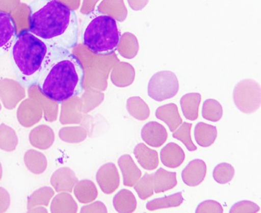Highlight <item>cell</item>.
Segmentation results:
<instances>
[{
	"label": "cell",
	"mask_w": 261,
	"mask_h": 213,
	"mask_svg": "<svg viewBox=\"0 0 261 213\" xmlns=\"http://www.w3.org/2000/svg\"><path fill=\"white\" fill-rule=\"evenodd\" d=\"M29 7V27L33 34L49 47H75L79 29L73 10L59 0H36Z\"/></svg>",
	"instance_id": "1"
},
{
	"label": "cell",
	"mask_w": 261,
	"mask_h": 213,
	"mask_svg": "<svg viewBox=\"0 0 261 213\" xmlns=\"http://www.w3.org/2000/svg\"><path fill=\"white\" fill-rule=\"evenodd\" d=\"M84 69L77 57L63 48L49 47L38 76L39 91L49 99L62 102L83 90Z\"/></svg>",
	"instance_id": "2"
},
{
	"label": "cell",
	"mask_w": 261,
	"mask_h": 213,
	"mask_svg": "<svg viewBox=\"0 0 261 213\" xmlns=\"http://www.w3.org/2000/svg\"><path fill=\"white\" fill-rule=\"evenodd\" d=\"M12 47L13 63L19 77L31 86L35 85L49 54V46L30 30H23Z\"/></svg>",
	"instance_id": "3"
},
{
	"label": "cell",
	"mask_w": 261,
	"mask_h": 213,
	"mask_svg": "<svg viewBox=\"0 0 261 213\" xmlns=\"http://www.w3.org/2000/svg\"><path fill=\"white\" fill-rule=\"evenodd\" d=\"M120 33L113 17L99 12L90 19L82 33L83 43L98 56H111L118 49Z\"/></svg>",
	"instance_id": "4"
},
{
	"label": "cell",
	"mask_w": 261,
	"mask_h": 213,
	"mask_svg": "<svg viewBox=\"0 0 261 213\" xmlns=\"http://www.w3.org/2000/svg\"><path fill=\"white\" fill-rule=\"evenodd\" d=\"M232 98L241 113L253 114L261 106L260 85L253 79H243L234 87Z\"/></svg>",
	"instance_id": "5"
},
{
	"label": "cell",
	"mask_w": 261,
	"mask_h": 213,
	"mask_svg": "<svg viewBox=\"0 0 261 213\" xmlns=\"http://www.w3.org/2000/svg\"><path fill=\"white\" fill-rule=\"evenodd\" d=\"M178 78L174 72L162 71L153 74L149 81L148 94L157 102L174 98L178 93Z\"/></svg>",
	"instance_id": "6"
},
{
	"label": "cell",
	"mask_w": 261,
	"mask_h": 213,
	"mask_svg": "<svg viewBox=\"0 0 261 213\" xmlns=\"http://www.w3.org/2000/svg\"><path fill=\"white\" fill-rule=\"evenodd\" d=\"M96 181L105 194L115 192L120 185V175L115 164L107 163L100 167L96 173Z\"/></svg>",
	"instance_id": "7"
},
{
	"label": "cell",
	"mask_w": 261,
	"mask_h": 213,
	"mask_svg": "<svg viewBox=\"0 0 261 213\" xmlns=\"http://www.w3.org/2000/svg\"><path fill=\"white\" fill-rule=\"evenodd\" d=\"M168 134L165 127L154 121L147 123L141 130V138L153 148H160L167 141Z\"/></svg>",
	"instance_id": "8"
},
{
	"label": "cell",
	"mask_w": 261,
	"mask_h": 213,
	"mask_svg": "<svg viewBox=\"0 0 261 213\" xmlns=\"http://www.w3.org/2000/svg\"><path fill=\"white\" fill-rule=\"evenodd\" d=\"M23 96V88L18 83L9 79L0 80V98L6 109H14Z\"/></svg>",
	"instance_id": "9"
},
{
	"label": "cell",
	"mask_w": 261,
	"mask_h": 213,
	"mask_svg": "<svg viewBox=\"0 0 261 213\" xmlns=\"http://www.w3.org/2000/svg\"><path fill=\"white\" fill-rule=\"evenodd\" d=\"M207 174V165L202 159H196L191 161L181 172L184 183L189 187L200 185Z\"/></svg>",
	"instance_id": "10"
},
{
	"label": "cell",
	"mask_w": 261,
	"mask_h": 213,
	"mask_svg": "<svg viewBox=\"0 0 261 213\" xmlns=\"http://www.w3.org/2000/svg\"><path fill=\"white\" fill-rule=\"evenodd\" d=\"M17 36V31L10 14L0 12V50L12 47Z\"/></svg>",
	"instance_id": "11"
},
{
	"label": "cell",
	"mask_w": 261,
	"mask_h": 213,
	"mask_svg": "<svg viewBox=\"0 0 261 213\" xmlns=\"http://www.w3.org/2000/svg\"><path fill=\"white\" fill-rule=\"evenodd\" d=\"M77 182L75 173L69 168L59 169L51 177V185L57 192L71 193Z\"/></svg>",
	"instance_id": "12"
},
{
	"label": "cell",
	"mask_w": 261,
	"mask_h": 213,
	"mask_svg": "<svg viewBox=\"0 0 261 213\" xmlns=\"http://www.w3.org/2000/svg\"><path fill=\"white\" fill-rule=\"evenodd\" d=\"M118 164L123 177L124 185L133 188L142 177L141 170L138 168L133 157L128 154L120 157Z\"/></svg>",
	"instance_id": "13"
},
{
	"label": "cell",
	"mask_w": 261,
	"mask_h": 213,
	"mask_svg": "<svg viewBox=\"0 0 261 213\" xmlns=\"http://www.w3.org/2000/svg\"><path fill=\"white\" fill-rule=\"evenodd\" d=\"M185 158L183 149L174 142L169 143L160 151L162 163L168 168H179L184 163Z\"/></svg>",
	"instance_id": "14"
},
{
	"label": "cell",
	"mask_w": 261,
	"mask_h": 213,
	"mask_svg": "<svg viewBox=\"0 0 261 213\" xmlns=\"http://www.w3.org/2000/svg\"><path fill=\"white\" fill-rule=\"evenodd\" d=\"M155 117L166 123L171 132L176 130L183 122L179 113L178 107L174 103H169L158 108Z\"/></svg>",
	"instance_id": "15"
},
{
	"label": "cell",
	"mask_w": 261,
	"mask_h": 213,
	"mask_svg": "<svg viewBox=\"0 0 261 213\" xmlns=\"http://www.w3.org/2000/svg\"><path fill=\"white\" fill-rule=\"evenodd\" d=\"M133 152L138 163L144 170L152 171L159 166V153L156 151L149 148L144 143L137 144Z\"/></svg>",
	"instance_id": "16"
},
{
	"label": "cell",
	"mask_w": 261,
	"mask_h": 213,
	"mask_svg": "<svg viewBox=\"0 0 261 213\" xmlns=\"http://www.w3.org/2000/svg\"><path fill=\"white\" fill-rule=\"evenodd\" d=\"M29 139L31 144L35 148L49 149L55 141L54 131L49 126L41 125L31 131Z\"/></svg>",
	"instance_id": "17"
},
{
	"label": "cell",
	"mask_w": 261,
	"mask_h": 213,
	"mask_svg": "<svg viewBox=\"0 0 261 213\" xmlns=\"http://www.w3.org/2000/svg\"><path fill=\"white\" fill-rule=\"evenodd\" d=\"M153 192L160 193L172 190L177 185V173L160 168L153 175Z\"/></svg>",
	"instance_id": "18"
},
{
	"label": "cell",
	"mask_w": 261,
	"mask_h": 213,
	"mask_svg": "<svg viewBox=\"0 0 261 213\" xmlns=\"http://www.w3.org/2000/svg\"><path fill=\"white\" fill-rule=\"evenodd\" d=\"M194 137L199 146L207 148L216 142L218 137V129L213 125L199 122L195 127Z\"/></svg>",
	"instance_id": "19"
},
{
	"label": "cell",
	"mask_w": 261,
	"mask_h": 213,
	"mask_svg": "<svg viewBox=\"0 0 261 213\" xmlns=\"http://www.w3.org/2000/svg\"><path fill=\"white\" fill-rule=\"evenodd\" d=\"M201 101V94L188 93L182 96L180 106L184 117L190 121H195L199 117V109Z\"/></svg>",
	"instance_id": "20"
},
{
	"label": "cell",
	"mask_w": 261,
	"mask_h": 213,
	"mask_svg": "<svg viewBox=\"0 0 261 213\" xmlns=\"http://www.w3.org/2000/svg\"><path fill=\"white\" fill-rule=\"evenodd\" d=\"M113 206L118 212H133L137 209V199L130 191L122 190L114 197Z\"/></svg>",
	"instance_id": "21"
},
{
	"label": "cell",
	"mask_w": 261,
	"mask_h": 213,
	"mask_svg": "<svg viewBox=\"0 0 261 213\" xmlns=\"http://www.w3.org/2000/svg\"><path fill=\"white\" fill-rule=\"evenodd\" d=\"M24 163L31 172L39 175L45 172L47 167V158L40 151L30 149L24 155Z\"/></svg>",
	"instance_id": "22"
},
{
	"label": "cell",
	"mask_w": 261,
	"mask_h": 213,
	"mask_svg": "<svg viewBox=\"0 0 261 213\" xmlns=\"http://www.w3.org/2000/svg\"><path fill=\"white\" fill-rule=\"evenodd\" d=\"M135 78V71L133 66L121 63L115 68L112 74V81L119 87H126L133 84Z\"/></svg>",
	"instance_id": "23"
},
{
	"label": "cell",
	"mask_w": 261,
	"mask_h": 213,
	"mask_svg": "<svg viewBox=\"0 0 261 213\" xmlns=\"http://www.w3.org/2000/svg\"><path fill=\"white\" fill-rule=\"evenodd\" d=\"M74 194L81 203H91L98 197V190L93 181L82 180L74 187Z\"/></svg>",
	"instance_id": "24"
},
{
	"label": "cell",
	"mask_w": 261,
	"mask_h": 213,
	"mask_svg": "<svg viewBox=\"0 0 261 213\" xmlns=\"http://www.w3.org/2000/svg\"><path fill=\"white\" fill-rule=\"evenodd\" d=\"M98 10L102 14L108 15L118 21H124L128 14L123 0H105Z\"/></svg>",
	"instance_id": "25"
},
{
	"label": "cell",
	"mask_w": 261,
	"mask_h": 213,
	"mask_svg": "<svg viewBox=\"0 0 261 213\" xmlns=\"http://www.w3.org/2000/svg\"><path fill=\"white\" fill-rule=\"evenodd\" d=\"M51 212H76L78 206L73 197L68 193H61L52 200Z\"/></svg>",
	"instance_id": "26"
},
{
	"label": "cell",
	"mask_w": 261,
	"mask_h": 213,
	"mask_svg": "<svg viewBox=\"0 0 261 213\" xmlns=\"http://www.w3.org/2000/svg\"><path fill=\"white\" fill-rule=\"evenodd\" d=\"M184 200L182 192L174 193V194L157 198L148 201L146 203L147 210L154 211L163 208L177 207L183 203Z\"/></svg>",
	"instance_id": "27"
},
{
	"label": "cell",
	"mask_w": 261,
	"mask_h": 213,
	"mask_svg": "<svg viewBox=\"0 0 261 213\" xmlns=\"http://www.w3.org/2000/svg\"><path fill=\"white\" fill-rule=\"evenodd\" d=\"M127 110L135 119L144 121L150 116V110L148 105L139 96L128 98L126 104Z\"/></svg>",
	"instance_id": "28"
},
{
	"label": "cell",
	"mask_w": 261,
	"mask_h": 213,
	"mask_svg": "<svg viewBox=\"0 0 261 213\" xmlns=\"http://www.w3.org/2000/svg\"><path fill=\"white\" fill-rule=\"evenodd\" d=\"M55 192L49 187L39 188L30 195L28 199V210L39 206H48L54 196Z\"/></svg>",
	"instance_id": "29"
},
{
	"label": "cell",
	"mask_w": 261,
	"mask_h": 213,
	"mask_svg": "<svg viewBox=\"0 0 261 213\" xmlns=\"http://www.w3.org/2000/svg\"><path fill=\"white\" fill-rule=\"evenodd\" d=\"M118 49L120 54L127 59H133L137 56L139 50V44L137 37L131 34H125L120 37Z\"/></svg>",
	"instance_id": "30"
},
{
	"label": "cell",
	"mask_w": 261,
	"mask_h": 213,
	"mask_svg": "<svg viewBox=\"0 0 261 213\" xmlns=\"http://www.w3.org/2000/svg\"><path fill=\"white\" fill-rule=\"evenodd\" d=\"M18 144V138L14 129L7 125H0V149L6 151H13Z\"/></svg>",
	"instance_id": "31"
},
{
	"label": "cell",
	"mask_w": 261,
	"mask_h": 213,
	"mask_svg": "<svg viewBox=\"0 0 261 213\" xmlns=\"http://www.w3.org/2000/svg\"><path fill=\"white\" fill-rule=\"evenodd\" d=\"M59 136L63 142L77 144L86 140L87 131L83 127H65L59 130Z\"/></svg>",
	"instance_id": "32"
},
{
	"label": "cell",
	"mask_w": 261,
	"mask_h": 213,
	"mask_svg": "<svg viewBox=\"0 0 261 213\" xmlns=\"http://www.w3.org/2000/svg\"><path fill=\"white\" fill-rule=\"evenodd\" d=\"M223 114V107L219 101L210 98L203 102L202 116L204 119L211 122H219L222 118Z\"/></svg>",
	"instance_id": "33"
},
{
	"label": "cell",
	"mask_w": 261,
	"mask_h": 213,
	"mask_svg": "<svg viewBox=\"0 0 261 213\" xmlns=\"http://www.w3.org/2000/svg\"><path fill=\"white\" fill-rule=\"evenodd\" d=\"M17 118L22 126L29 128L40 120L41 114L35 107H32L30 111L29 108L23 107V105H21L17 113Z\"/></svg>",
	"instance_id": "34"
},
{
	"label": "cell",
	"mask_w": 261,
	"mask_h": 213,
	"mask_svg": "<svg viewBox=\"0 0 261 213\" xmlns=\"http://www.w3.org/2000/svg\"><path fill=\"white\" fill-rule=\"evenodd\" d=\"M192 128V124L191 123L183 122L180 127L179 126L178 129L173 132L172 136L175 139L183 143L188 151H194L197 150V148L195 146L191 137Z\"/></svg>",
	"instance_id": "35"
},
{
	"label": "cell",
	"mask_w": 261,
	"mask_h": 213,
	"mask_svg": "<svg viewBox=\"0 0 261 213\" xmlns=\"http://www.w3.org/2000/svg\"><path fill=\"white\" fill-rule=\"evenodd\" d=\"M236 174L232 165L228 163L219 164L214 168L213 177L219 184H227L231 182Z\"/></svg>",
	"instance_id": "36"
},
{
	"label": "cell",
	"mask_w": 261,
	"mask_h": 213,
	"mask_svg": "<svg viewBox=\"0 0 261 213\" xmlns=\"http://www.w3.org/2000/svg\"><path fill=\"white\" fill-rule=\"evenodd\" d=\"M153 175L146 173L134 186L140 199L146 200L153 195Z\"/></svg>",
	"instance_id": "37"
},
{
	"label": "cell",
	"mask_w": 261,
	"mask_h": 213,
	"mask_svg": "<svg viewBox=\"0 0 261 213\" xmlns=\"http://www.w3.org/2000/svg\"><path fill=\"white\" fill-rule=\"evenodd\" d=\"M259 210L260 207L257 204L244 200L232 205L229 212H258Z\"/></svg>",
	"instance_id": "38"
},
{
	"label": "cell",
	"mask_w": 261,
	"mask_h": 213,
	"mask_svg": "<svg viewBox=\"0 0 261 213\" xmlns=\"http://www.w3.org/2000/svg\"><path fill=\"white\" fill-rule=\"evenodd\" d=\"M224 210L219 202L214 200H206L201 202L196 208V212H223Z\"/></svg>",
	"instance_id": "39"
},
{
	"label": "cell",
	"mask_w": 261,
	"mask_h": 213,
	"mask_svg": "<svg viewBox=\"0 0 261 213\" xmlns=\"http://www.w3.org/2000/svg\"><path fill=\"white\" fill-rule=\"evenodd\" d=\"M107 206L101 201H96L95 203L83 206L81 212H107Z\"/></svg>",
	"instance_id": "40"
},
{
	"label": "cell",
	"mask_w": 261,
	"mask_h": 213,
	"mask_svg": "<svg viewBox=\"0 0 261 213\" xmlns=\"http://www.w3.org/2000/svg\"><path fill=\"white\" fill-rule=\"evenodd\" d=\"M10 205V195L8 191L0 188V212L7 211Z\"/></svg>",
	"instance_id": "41"
},
{
	"label": "cell",
	"mask_w": 261,
	"mask_h": 213,
	"mask_svg": "<svg viewBox=\"0 0 261 213\" xmlns=\"http://www.w3.org/2000/svg\"><path fill=\"white\" fill-rule=\"evenodd\" d=\"M18 3L19 0H0V12L10 14Z\"/></svg>",
	"instance_id": "42"
},
{
	"label": "cell",
	"mask_w": 261,
	"mask_h": 213,
	"mask_svg": "<svg viewBox=\"0 0 261 213\" xmlns=\"http://www.w3.org/2000/svg\"><path fill=\"white\" fill-rule=\"evenodd\" d=\"M150 0H128L129 5L135 11L142 10L146 7Z\"/></svg>",
	"instance_id": "43"
},
{
	"label": "cell",
	"mask_w": 261,
	"mask_h": 213,
	"mask_svg": "<svg viewBox=\"0 0 261 213\" xmlns=\"http://www.w3.org/2000/svg\"><path fill=\"white\" fill-rule=\"evenodd\" d=\"M97 1L98 0H85L82 8L83 14H89L93 12Z\"/></svg>",
	"instance_id": "44"
},
{
	"label": "cell",
	"mask_w": 261,
	"mask_h": 213,
	"mask_svg": "<svg viewBox=\"0 0 261 213\" xmlns=\"http://www.w3.org/2000/svg\"><path fill=\"white\" fill-rule=\"evenodd\" d=\"M59 1L65 4L72 10H76V8L80 5V0H59Z\"/></svg>",
	"instance_id": "45"
},
{
	"label": "cell",
	"mask_w": 261,
	"mask_h": 213,
	"mask_svg": "<svg viewBox=\"0 0 261 213\" xmlns=\"http://www.w3.org/2000/svg\"><path fill=\"white\" fill-rule=\"evenodd\" d=\"M30 212H47V210L41 206H36V207L32 208V209L28 210Z\"/></svg>",
	"instance_id": "46"
},
{
	"label": "cell",
	"mask_w": 261,
	"mask_h": 213,
	"mask_svg": "<svg viewBox=\"0 0 261 213\" xmlns=\"http://www.w3.org/2000/svg\"><path fill=\"white\" fill-rule=\"evenodd\" d=\"M2 174H3V171H2V166L1 163H0V180L2 177Z\"/></svg>",
	"instance_id": "47"
},
{
	"label": "cell",
	"mask_w": 261,
	"mask_h": 213,
	"mask_svg": "<svg viewBox=\"0 0 261 213\" xmlns=\"http://www.w3.org/2000/svg\"><path fill=\"white\" fill-rule=\"evenodd\" d=\"M2 109V107H1V104H0V110H1Z\"/></svg>",
	"instance_id": "48"
}]
</instances>
